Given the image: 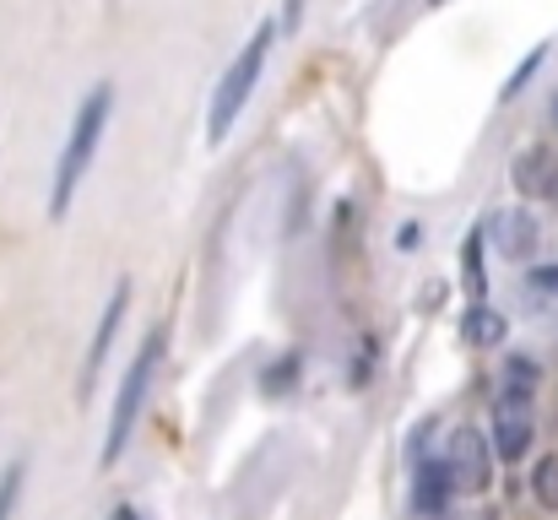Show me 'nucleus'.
Segmentation results:
<instances>
[{"label": "nucleus", "mask_w": 558, "mask_h": 520, "mask_svg": "<svg viewBox=\"0 0 558 520\" xmlns=\"http://www.w3.org/2000/svg\"><path fill=\"white\" fill-rule=\"evenodd\" d=\"M109 114H114V82H98V87L76 104V120H71V131H65V147H60V164H54V184H49V217H65V211H71L82 179L98 164Z\"/></svg>", "instance_id": "1"}, {"label": "nucleus", "mask_w": 558, "mask_h": 520, "mask_svg": "<svg viewBox=\"0 0 558 520\" xmlns=\"http://www.w3.org/2000/svg\"><path fill=\"white\" fill-rule=\"evenodd\" d=\"M271 44H277V27L260 22V27L244 38V49L228 60V71H222V82H217V93H211V109H206V142H211V147H222L228 131L239 125V114L250 109V98H255V87H260V76H266Z\"/></svg>", "instance_id": "2"}, {"label": "nucleus", "mask_w": 558, "mask_h": 520, "mask_svg": "<svg viewBox=\"0 0 558 520\" xmlns=\"http://www.w3.org/2000/svg\"><path fill=\"white\" fill-rule=\"evenodd\" d=\"M532 385H537V363L510 358L494 396V428H488V445L499 461H526L532 450Z\"/></svg>", "instance_id": "3"}, {"label": "nucleus", "mask_w": 558, "mask_h": 520, "mask_svg": "<svg viewBox=\"0 0 558 520\" xmlns=\"http://www.w3.org/2000/svg\"><path fill=\"white\" fill-rule=\"evenodd\" d=\"M163 347H169V331H163V326H153V331L142 337V347H136V358H131V368H125V379H120L114 412H109L104 467H114V461L125 456V445H131V434H136V418H142V407H147L153 374H158V363H163Z\"/></svg>", "instance_id": "4"}, {"label": "nucleus", "mask_w": 558, "mask_h": 520, "mask_svg": "<svg viewBox=\"0 0 558 520\" xmlns=\"http://www.w3.org/2000/svg\"><path fill=\"white\" fill-rule=\"evenodd\" d=\"M494 445L483 428H456L450 445H445V472H450V488L456 494H483L494 483Z\"/></svg>", "instance_id": "5"}, {"label": "nucleus", "mask_w": 558, "mask_h": 520, "mask_svg": "<svg viewBox=\"0 0 558 520\" xmlns=\"http://www.w3.org/2000/svg\"><path fill=\"white\" fill-rule=\"evenodd\" d=\"M125 304H131V288H125V282H114V293H109V304H104V315H98V331H93V342H87V363H82V390H93L98 368L109 363V347H114V337H120Z\"/></svg>", "instance_id": "6"}, {"label": "nucleus", "mask_w": 558, "mask_h": 520, "mask_svg": "<svg viewBox=\"0 0 558 520\" xmlns=\"http://www.w3.org/2000/svg\"><path fill=\"white\" fill-rule=\"evenodd\" d=\"M510 179H515V190H521L526 201H554L558 158L548 153V147H526V153L515 158V169H510Z\"/></svg>", "instance_id": "7"}, {"label": "nucleus", "mask_w": 558, "mask_h": 520, "mask_svg": "<svg viewBox=\"0 0 558 520\" xmlns=\"http://www.w3.org/2000/svg\"><path fill=\"white\" fill-rule=\"evenodd\" d=\"M412 494H417V510H423V516L445 520V510H450V494H456V488H450L445 461H423V467H417V488H412Z\"/></svg>", "instance_id": "8"}, {"label": "nucleus", "mask_w": 558, "mask_h": 520, "mask_svg": "<svg viewBox=\"0 0 558 520\" xmlns=\"http://www.w3.org/2000/svg\"><path fill=\"white\" fill-rule=\"evenodd\" d=\"M494 239H499V250H505L510 261H532V250H537V222H532L526 211H499V217H494Z\"/></svg>", "instance_id": "9"}, {"label": "nucleus", "mask_w": 558, "mask_h": 520, "mask_svg": "<svg viewBox=\"0 0 558 520\" xmlns=\"http://www.w3.org/2000/svg\"><path fill=\"white\" fill-rule=\"evenodd\" d=\"M461 277H466V293H472V304H488V277H483V233H472V239H466Z\"/></svg>", "instance_id": "10"}, {"label": "nucleus", "mask_w": 558, "mask_h": 520, "mask_svg": "<svg viewBox=\"0 0 558 520\" xmlns=\"http://www.w3.org/2000/svg\"><path fill=\"white\" fill-rule=\"evenodd\" d=\"M532 499H537L543 510H558V456H543V461L532 467Z\"/></svg>", "instance_id": "11"}, {"label": "nucleus", "mask_w": 558, "mask_h": 520, "mask_svg": "<svg viewBox=\"0 0 558 520\" xmlns=\"http://www.w3.org/2000/svg\"><path fill=\"white\" fill-rule=\"evenodd\" d=\"M505 337V321L488 310V304H472V315H466V342H499Z\"/></svg>", "instance_id": "12"}, {"label": "nucleus", "mask_w": 558, "mask_h": 520, "mask_svg": "<svg viewBox=\"0 0 558 520\" xmlns=\"http://www.w3.org/2000/svg\"><path fill=\"white\" fill-rule=\"evenodd\" d=\"M16 494H22V467H5V477H0V520H11Z\"/></svg>", "instance_id": "13"}, {"label": "nucleus", "mask_w": 558, "mask_h": 520, "mask_svg": "<svg viewBox=\"0 0 558 520\" xmlns=\"http://www.w3.org/2000/svg\"><path fill=\"white\" fill-rule=\"evenodd\" d=\"M532 282H537V288H558V266H543V271H532Z\"/></svg>", "instance_id": "14"}, {"label": "nucleus", "mask_w": 558, "mask_h": 520, "mask_svg": "<svg viewBox=\"0 0 558 520\" xmlns=\"http://www.w3.org/2000/svg\"><path fill=\"white\" fill-rule=\"evenodd\" d=\"M299 16H304V0H288V5H282V22L299 27Z\"/></svg>", "instance_id": "15"}, {"label": "nucleus", "mask_w": 558, "mask_h": 520, "mask_svg": "<svg viewBox=\"0 0 558 520\" xmlns=\"http://www.w3.org/2000/svg\"><path fill=\"white\" fill-rule=\"evenodd\" d=\"M109 520H142V516H136L131 505H120V510H114V516H109Z\"/></svg>", "instance_id": "16"}, {"label": "nucleus", "mask_w": 558, "mask_h": 520, "mask_svg": "<svg viewBox=\"0 0 558 520\" xmlns=\"http://www.w3.org/2000/svg\"><path fill=\"white\" fill-rule=\"evenodd\" d=\"M554 206H558V184H554Z\"/></svg>", "instance_id": "17"}, {"label": "nucleus", "mask_w": 558, "mask_h": 520, "mask_svg": "<svg viewBox=\"0 0 558 520\" xmlns=\"http://www.w3.org/2000/svg\"><path fill=\"white\" fill-rule=\"evenodd\" d=\"M554 114H558V98H554Z\"/></svg>", "instance_id": "18"}]
</instances>
